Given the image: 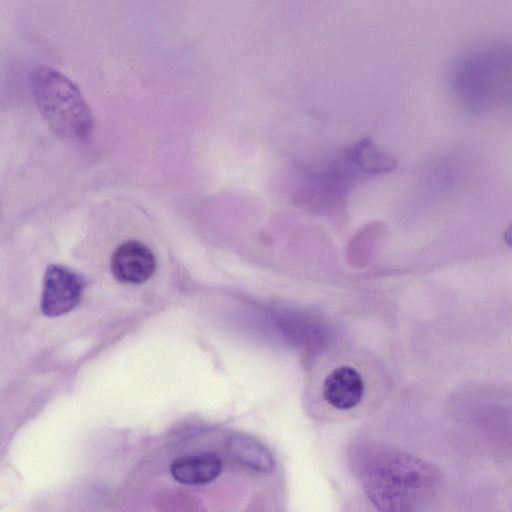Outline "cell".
<instances>
[{
  "label": "cell",
  "mask_w": 512,
  "mask_h": 512,
  "mask_svg": "<svg viewBox=\"0 0 512 512\" xmlns=\"http://www.w3.org/2000/svg\"><path fill=\"white\" fill-rule=\"evenodd\" d=\"M363 482L381 512H423L438 494L443 475L430 461L388 449L367 465Z\"/></svg>",
  "instance_id": "obj_1"
},
{
  "label": "cell",
  "mask_w": 512,
  "mask_h": 512,
  "mask_svg": "<svg viewBox=\"0 0 512 512\" xmlns=\"http://www.w3.org/2000/svg\"><path fill=\"white\" fill-rule=\"evenodd\" d=\"M31 84L40 113L57 134L74 140L90 135V108L69 78L52 68L41 67L33 72Z\"/></svg>",
  "instance_id": "obj_2"
},
{
  "label": "cell",
  "mask_w": 512,
  "mask_h": 512,
  "mask_svg": "<svg viewBox=\"0 0 512 512\" xmlns=\"http://www.w3.org/2000/svg\"><path fill=\"white\" fill-rule=\"evenodd\" d=\"M82 278L67 267H47L41 295V310L49 317L60 316L78 305L83 295Z\"/></svg>",
  "instance_id": "obj_3"
},
{
  "label": "cell",
  "mask_w": 512,
  "mask_h": 512,
  "mask_svg": "<svg viewBox=\"0 0 512 512\" xmlns=\"http://www.w3.org/2000/svg\"><path fill=\"white\" fill-rule=\"evenodd\" d=\"M156 270L152 251L139 241H126L119 245L111 257V271L122 283L141 284Z\"/></svg>",
  "instance_id": "obj_4"
},
{
  "label": "cell",
  "mask_w": 512,
  "mask_h": 512,
  "mask_svg": "<svg viewBox=\"0 0 512 512\" xmlns=\"http://www.w3.org/2000/svg\"><path fill=\"white\" fill-rule=\"evenodd\" d=\"M365 383L360 373L343 365L331 371L323 382V396L333 407L348 410L357 406L364 395Z\"/></svg>",
  "instance_id": "obj_5"
},
{
  "label": "cell",
  "mask_w": 512,
  "mask_h": 512,
  "mask_svg": "<svg viewBox=\"0 0 512 512\" xmlns=\"http://www.w3.org/2000/svg\"><path fill=\"white\" fill-rule=\"evenodd\" d=\"M222 462L213 453L186 455L175 459L170 473L175 481L184 485H203L215 480L221 473Z\"/></svg>",
  "instance_id": "obj_6"
},
{
  "label": "cell",
  "mask_w": 512,
  "mask_h": 512,
  "mask_svg": "<svg viewBox=\"0 0 512 512\" xmlns=\"http://www.w3.org/2000/svg\"><path fill=\"white\" fill-rule=\"evenodd\" d=\"M229 456L239 465L268 473L275 467L271 451L260 441L243 434L232 435L226 443Z\"/></svg>",
  "instance_id": "obj_7"
},
{
  "label": "cell",
  "mask_w": 512,
  "mask_h": 512,
  "mask_svg": "<svg viewBox=\"0 0 512 512\" xmlns=\"http://www.w3.org/2000/svg\"><path fill=\"white\" fill-rule=\"evenodd\" d=\"M344 157L353 168L367 174L389 172L395 168L394 158L380 152L367 140L352 146Z\"/></svg>",
  "instance_id": "obj_8"
},
{
  "label": "cell",
  "mask_w": 512,
  "mask_h": 512,
  "mask_svg": "<svg viewBox=\"0 0 512 512\" xmlns=\"http://www.w3.org/2000/svg\"><path fill=\"white\" fill-rule=\"evenodd\" d=\"M504 240L508 246L512 247V223L508 226L504 233Z\"/></svg>",
  "instance_id": "obj_9"
}]
</instances>
